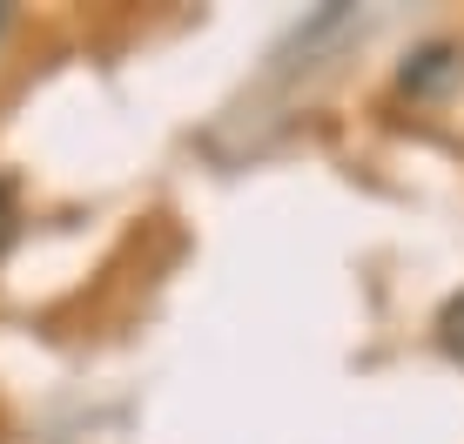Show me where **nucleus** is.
I'll use <instances>...</instances> for the list:
<instances>
[{"label": "nucleus", "mask_w": 464, "mask_h": 444, "mask_svg": "<svg viewBox=\"0 0 464 444\" xmlns=\"http://www.w3.org/2000/svg\"><path fill=\"white\" fill-rule=\"evenodd\" d=\"M7 236H14V202H7V188H0V249H7Z\"/></svg>", "instance_id": "obj_3"}, {"label": "nucleus", "mask_w": 464, "mask_h": 444, "mask_svg": "<svg viewBox=\"0 0 464 444\" xmlns=\"http://www.w3.org/2000/svg\"><path fill=\"white\" fill-rule=\"evenodd\" d=\"M0 21H7V14H0Z\"/></svg>", "instance_id": "obj_4"}, {"label": "nucleus", "mask_w": 464, "mask_h": 444, "mask_svg": "<svg viewBox=\"0 0 464 444\" xmlns=\"http://www.w3.org/2000/svg\"><path fill=\"white\" fill-rule=\"evenodd\" d=\"M451 74H458V54H451V47H424V54L404 68V88H411V94H430V88L451 82Z\"/></svg>", "instance_id": "obj_1"}, {"label": "nucleus", "mask_w": 464, "mask_h": 444, "mask_svg": "<svg viewBox=\"0 0 464 444\" xmlns=\"http://www.w3.org/2000/svg\"><path fill=\"white\" fill-rule=\"evenodd\" d=\"M438 343L464 363V290H458L451 304H444V316H438Z\"/></svg>", "instance_id": "obj_2"}]
</instances>
